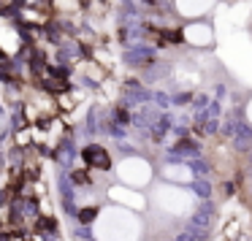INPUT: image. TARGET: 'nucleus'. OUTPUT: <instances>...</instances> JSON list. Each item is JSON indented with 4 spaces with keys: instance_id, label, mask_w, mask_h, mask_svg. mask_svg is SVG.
I'll return each mask as SVG.
<instances>
[{
    "instance_id": "obj_1",
    "label": "nucleus",
    "mask_w": 252,
    "mask_h": 241,
    "mask_svg": "<svg viewBox=\"0 0 252 241\" xmlns=\"http://www.w3.org/2000/svg\"><path fill=\"white\" fill-rule=\"evenodd\" d=\"M84 160H87L90 168H109V154L100 147H87L84 149Z\"/></svg>"
},
{
    "instance_id": "obj_2",
    "label": "nucleus",
    "mask_w": 252,
    "mask_h": 241,
    "mask_svg": "<svg viewBox=\"0 0 252 241\" xmlns=\"http://www.w3.org/2000/svg\"><path fill=\"white\" fill-rule=\"evenodd\" d=\"M95 217V209H84V211H82V219H84V222H87V219H93Z\"/></svg>"
},
{
    "instance_id": "obj_3",
    "label": "nucleus",
    "mask_w": 252,
    "mask_h": 241,
    "mask_svg": "<svg viewBox=\"0 0 252 241\" xmlns=\"http://www.w3.org/2000/svg\"><path fill=\"white\" fill-rule=\"evenodd\" d=\"M73 181H87V174H84V171H76V174H73Z\"/></svg>"
}]
</instances>
